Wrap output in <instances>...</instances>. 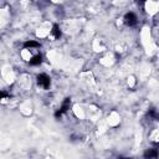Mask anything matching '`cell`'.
Instances as JSON below:
<instances>
[{"instance_id":"obj_10","label":"cell","mask_w":159,"mask_h":159,"mask_svg":"<svg viewBox=\"0 0 159 159\" xmlns=\"http://www.w3.org/2000/svg\"><path fill=\"white\" fill-rule=\"evenodd\" d=\"M142 1H146V0H142Z\"/></svg>"},{"instance_id":"obj_1","label":"cell","mask_w":159,"mask_h":159,"mask_svg":"<svg viewBox=\"0 0 159 159\" xmlns=\"http://www.w3.org/2000/svg\"><path fill=\"white\" fill-rule=\"evenodd\" d=\"M37 83H39V86H41L42 88L47 90L50 87V77L47 75H45V74L39 75L37 76Z\"/></svg>"},{"instance_id":"obj_2","label":"cell","mask_w":159,"mask_h":159,"mask_svg":"<svg viewBox=\"0 0 159 159\" xmlns=\"http://www.w3.org/2000/svg\"><path fill=\"white\" fill-rule=\"evenodd\" d=\"M124 22L127 24L128 26H133L137 24V16L134 15L133 13H128L124 15Z\"/></svg>"},{"instance_id":"obj_4","label":"cell","mask_w":159,"mask_h":159,"mask_svg":"<svg viewBox=\"0 0 159 159\" xmlns=\"http://www.w3.org/2000/svg\"><path fill=\"white\" fill-rule=\"evenodd\" d=\"M42 61V57H41V55H36V56H34L33 59L30 60V65L31 66H36V65H40Z\"/></svg>"},{"instance_id":"obj_3","label":"cell","mask_w":159,"mask_h":159,"mask_svg":"<svg viewBox=\"0 0 159 159\" xmlns=\"http://www.w3.org/2000/svg\"><path fill=\"white\" fill-rule=\"evenodd\" d=\"M68 107H70V98H66L65 101H63V103H62V106H61V108H60V111H57L56 112V117H61L65 112H67V109H68Z\"/></svg>"},{"instance_id":"obj_8","label":"cell","mask_w":159,"mask_h":159,"mask_svg":"<svg viewBox=\"0 0 159 159\" xmlns=\"http://www.w3.org/2000/svg\"><path fill=\"white\" fill-rule=\"evenodd\" d=\"M148 114H149L150 117H152V118H154V119H159V113H157L154 109H150Z\"/></svg>"},{"instance_id":"obj_6","label":"cell","mask_w":159,"mask_h":159,"mask_svg":"<svg viewBox=\"0 0 159 159\" xmlns=\"http://www.w3.org/2000/svg\"><path fill=\"white\" fill-rule=\"evenodd\" d=\"M52 35L55 39H59L61 36V31H60V27L57 25H53L52 26Z\"/></svg>"},{"instance_id":"obj_7","label":"cell","mask_w":159,"mask_h":159,"mask_svg":"<svg viewBox=\"0 0 159 159\" xmlns=\"http://www.w3.org/2000/svg\"><path fill=\"white\" fill-rule=\"evenodd\" d=\"M39 46H40V44L36 42V41H27V42H25V47H26V49H29V47H39Z\"/></svg>"},{"instance_id":"obj_9","label":"cell","mask_w":159,"mask_h":159,"mask_svg":"<svg viewBox=\"0 0 159 159\" xmlns=\"http://www.w3.org/2000/svg\"><path fill=\"white\" fill-rule=\"evenodd\" d=\"M6 97V93L5 92H1V98H5Z\"/></svg>"},{"instance_id":"obj_5","label":"cell","mask_w":159,"mask_h":159,"mask_svg":"<svg viewBox=\"0 0 159 159\" xmlns=\"http://www.w3.org/2000/svg\"><path fill=\"white\" fill-rule=\"evenodd\" d=\"M144 157L146 158H155V157H158V150L157 149H149L144 153Z\"/></svg>"}]
</instances>
